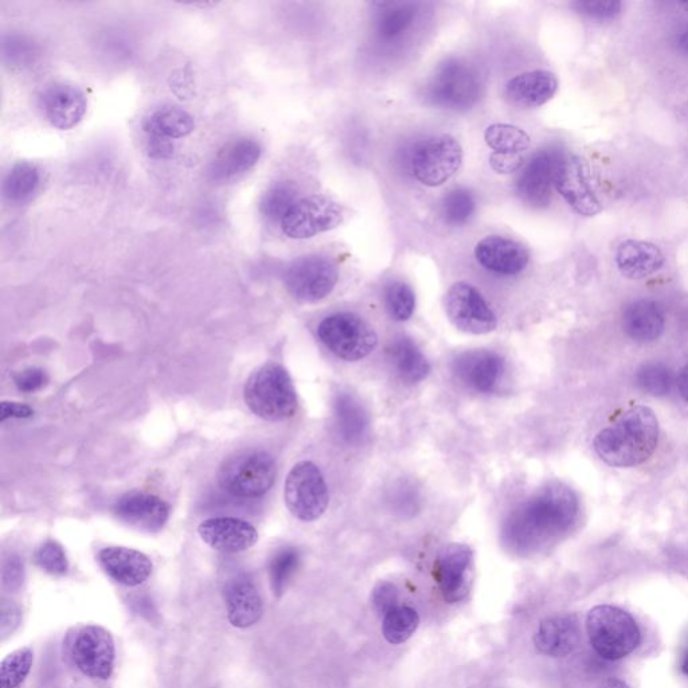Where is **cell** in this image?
<instances>
[{"mask_svg": "<svg viewBox=\"0 0 688 688\" xmlns=\"http://www.w3.org/2000/svg\"><path fill=\"white\" fill-rule=\"evenodd\" d=\"M577 515L576 494L565 484L551 483L511 512L504 535L518 549H531L568 531Z\"/></svg>", "mask_w": 688, "mask_h": 688, "instance_id": "1", "label": "cell"}, {"mask_svg": "<svg viewBox=\"0 0 688 688\" xmlns=\"http://www.w3.org/2000/svg\"><path fill=\"white\" fill-rule=\"evenodd\" d=\"M659 441V422L645 406L629 409L615 425L601 430L594 439V451L611 467L629 468L654 455Z\"/></svg>", "mask_w": 688, "mask_h": 688, "instance_id": "2", "label": "cell"}, {"mask_svg": "<svg viewBox=\"0 0 688 688\" xmlns=\"http://www.w3.org/2000/svg\"><path fill=\"white\" fill-rule=\"evenodd\" d=\"M246 405L257 417L279 422L295 416L297 396L288 371L279 363H267L246 382Z\"/></svg>", "mask_w": 688, "mask_h": 688, "instance_id": "3", "label": "cell"}, {"mask_svg": "<svg viewBox=\"0 0 688 688\" xmlns=\"http://www.w3.org/2000/svg\"><path fill=\"white\" fill-rule=\"evenodd\" d=\"M586 632L593 650L607 660H621L639 647V625L628 612L613 605H597L586 617Z\"/></svg>", "mask_w": 688, "mask_h": 688, "instance_id": "4", "label": "cell"}, {"mask_svg": "<svg viewBox=\"0 0 688 688\" xmlns=\"http://www.w3.org/2000/svg\"><path fill=\"white\" fill-rule=\"evenodd\" d=\"M276 480V463L268 452L237 453L221 465L218 483L228 494L242 499L260 498Z\"/></svg>", "mask_w": 688, "mask_h": 688, "instance_id": "5", "label": "cell"}, {"mask_svg": "<svg viewBox=\"0 0 688 688\" xmlns=\"http://www.w3.org/2000/svg\"><path fill=\"white\" fill-rule=\"evenodd\" d=\"M483 77L463 60H447L437 68L428 85V99L439 107L464 111L478 104L483 95Z\"/></svg>", "mask_w": 688, "mask_h": 688, "instance_id": "6", "label": "cell"}, {"mask_svg": "<svg viewBox=\"0 0 688 688\" xmlns=\"http://www.w3.org/2000/svg\"><path fill=\"white\" fill-rule=\"evenodd\" d=\"M66 654L82 675L91 679L111 678L116 648L111 632L100 625H82L65 640Z\"/></svg>", "mask_w": 688, "mask_h": 688, "instance_id": "7", "label": "cell"}, {"mask_svg": "<svg viewBox=\"0 0 688 688\" xmlns=\"http://www.w3.org/2000/svg\"><path fill=\"white\" fill-rule=\"evenodd\" d=\"M318 335L335 357L346 362L362 361L373 353L378 344L373 328L349 312L328 316L319 324Z\"/></svg>", "mask_w": 688, "mask_h": 688, "instance_id": "8", "label": "cell"}, {"mask_svg": "<svg viewBox=\"0 0 688 688\" xmlns=\"http://www.w3.org/2000/svg\"><path fill=\"white\" fill-rule=\"evenodd\" d=\"M463 164V147L451 135L433 136L418 143L410 156L413 177L424 186L447 183Z\"/></svg>", "mask_w": 688, "mask_h": 688, "instance_id": "9", "label": "cell"}, {"mask_svg": "<svg viewBox=\"0 0 688 688\" xmlns=\"http://www.w3.org/2000/svg\"><path fill=\"white\" fill-rule=\"evenodd\" d=\"M284 499L289 512L299 521H318L330 502L323 473L311 461L297 463L285 480Z\"/></svg>", "mask_w": 688, "mask_h": 688, "instance_id": "10", "label": "cell"}, {"mask_svg": "<svg viewBox=\"0 0 688 688\" xmlns=\"http://www.w3.org/2000/svg\"><path fill=\"white\" fill-rule=\"evenodd\" d=\"M338 267L322 254H308L293 261L285 272V287L295 299L316 303L326 299L338 284Z\"/></svg>", "mask_w": 688, "mask_h": 688, "instance_id": "11", "label": "cell"}, {"mask_svg": "<svg viewBox=\"0 0 688 688\" xmlns=\"http://www.w3.org/2000/svg\"><path fill=\"white\" fill-rule=\"evenodd\" d=\"M343 217L339 203L324 195H310L292 206L281 221V229L285 236L293 240H307L338 228Z\"/></svg>", "mask_w": 688, "mask_h": 688, "instance_id": "12", "label": "cell"}, {"mask_svg": "<svg viewBox=\"0 0 688 688\" xmlns=\"http://www.w3.org/2000/svg\"><path fill=\"white\" fill-rule=\"evenodd\" d=\"M445 311L453 326L469 334H490L498 326L494 311L473 285L453 284L445 296Z\"/></svg>", "mask_w": 688, "mask_h": 688, "instance_id": "13", "label": "cell"}, {"mask_svg": "<svg viewBox=\"0 0 688 688\" xmlns=\"http://www.w3.org/2000/svg\"><path fill=\"white\" fill-rule=\"evenodd\" d=\"M554 189L582 217H594L602 209L594 191L589 168L580 156L562 152L555 171Z\"/></svg>", "mask_w": 688, "mask_h": 688, "instance_id": "14", "label": "cell"}, {"mask_svg": "<svg viewBox=\"0 0 688 688\" xmlns=\"http://www.w3.org/2000/svg\"><path fill=\"white\" fill-rule=\"evenodd\" d=\"M473 553L463 543L445 547L435 562V580L448 604H457L468 596L472 582Z\"/></svg>", "mask_w": 688, "mask_h": 688, "instance_id": "15", "label": "cell"}, {"mask_svg": "<svg viewBox=\"0 0 688 688\" xmlns=\"http://www.w3.org/2000/svg\"><path fill=\"white\" fill-rule=\"evenodd\" d=\"M561 155V151L546 148L529 160L516 181V193L522 202L534 209H543L549 205Z\"/></svg>", "mask_w": 688, "mask_h": 688, "instance_id": "16", "label": "cell"}, {"mask_svg": "<svg viewBox=\"0 0 688 688\" xmlns=\"http://www.w3.org/2000/svg\"><path fill=\"white\" fill-rule=\"evenodd\" d=\"M453 371L464 385L475 392L490 394L502 385L506 362L495 351H465L453 361Z\"/></svg>", "mask_w": 688, "mask_h": 688, "instance_id": "17", "label": "cell"}, {"mask_svg": "<svg viewBox=\"0 0 688 688\" xmlns=\"http://www.w3.org/2000/svg\"><path fill=\"white\" fill-rule=\"evenodd\" d=\"M39 107L53 127L68 131L84 119L88 100L78 86L57 82L42 92Z\"/></svg>", "mask_w": 688, "mask_h": 688, "instance_id": "18", "label": "cell"}, {"mask_svg": "<svg viewBox=\"0 0 688 688\" xmlns=\"http://www.w3.org/2000/svg\"><path fill=\"white\" fill-rule=\"evenodd\" d=\"M478 263L488 272L500 276H516L525 271L530 253L521 242L503 236H488L475 248Z\"/></svg>", "mask_w": 688, "mask_h": 688, "instance_id": "19", "label": "cell"}, {"mask_svg": "<svg viewBox=\"0 0 688 688\" xmlns=\"http://www.w3.org/2000/svg\"><path fill=\"white\" fill-rule=\"evenodd\" d=\"M117 518L134 529L158 533L170 518V507L158 496L132 492L123 496L113 508Z\"/></svg>", "mask_w": 688, "mask_h": 688, "instance_id": "20", "label": "cell"}, {"mask_svg": "<svg viewBox=\"0 0 688 688\" xmlns=\"http://www.w3.org/2000/svg\"><path fill=\"white\" fill-rule=\"evenodd\" d=\"M199 537L211 549L222 553H241L258 541L257 530L237 518H211L198 527Z\"/></svg>", "mask_w": 688, "mask_h": 688, "instance_id": "21", "label": "cell"}, {"mask_svg": "<svg viewBox=\"0 0 688 688\" xmlns=\"http://www.w3.org/2000/svg\"><path fill=\"white\" fill-rule=\"evenodd\" d=\"M224 597L228 619L233 627H253L264 615L263 600L248 574H237L226 581Z\"/></svg>", "mask_w": 688, "mask_h": 688, "instance_id": "22", "label": "cell"}, {"mask_svg": "<svg viewBox=\"0 0 688 688\" xmlns=\"http://www.w3.org/2000/svg\"><path fill=\"white\" fill-rule=\"evenodd\" d=\"M99 562L108 577L128 588L144 584L154 569L146 554L128 547H105L99 553Z\"/></svg>", "mask_w": 688, "mask_h": 688, "instance_id": "23", "label": "cell"}, {"mask_svg": "<svg viewBox=\"0 0 688 688\" xmlns=\"http://www.w3.org/2000/svg\"><path fill=\"white\" fill-rule=\"evenodd\" d=\"M580 621L574 615L547 617L534 635L535 648L550 658H564L573 654L580 644Z\"/></svg>", "mask_w": 688, "mask_h": 688, "instance_id": "24", "label": "cell"}, {"mask_svg": "<svg viewBox=\"0 0 688 688\" xmlns=\"http://www.w3.org/2000/svg\"><path fill=\"white\" fill-rule=\"evenodd\" d=\"M558 91V80L547 70H533L511 78L506 85V97L521 108H538L549 103Z\"/></svg>", "mask_w": 688, "mask_h": 688, "instance_id": "25", "label": "cell"}, {"mask_svg": "<svg viewBox=\"0 0 688 688\" xmlns=\"http://www.w3.org/2000/svg\"><path fill=\"white\" fill-rule=\"evenodd\" d=\"M260 143L254 139L242 138L226 144L213 163L210 164V177L214 181H232L256 166L261 158Z\"/></svg>", "mask_w": 688, "mask_h": 688, "instance_id": "26", "label": "cell"}, {"mask_svg": "<svg viewBox=\"0 0 688 688\" xmlns=\"http://www.w3.org/2000/svg\"><path fill=\"white\" fill-rule=\"evenodd\" d=\"M616 263L625 277L641 280L663 267L664 256L662 250L651 242L627 240L617 248Z\"/></svg>", "mask_w": 688, "mask_h": 688, "instance_id": "27", "label": "cell"}, {"mask_svg": "<svg viewBox=\"0 0 688 688\" xmlns=\"http://www.w3.org/2000/svg\"><path fill=\"white\" fill-rule=\"evenodd\" d=\"M662 308L654 300L633 301L625 308L623 327L629 338L636 342L647 343L659 339L664 331Z\"/></svg>", "mask_w": 688, "mask_h": 688, "instance_id": "28", "label": "cell"}, {"mask_svg": "<svg viewBox=\"0 0 688 688\" xmlns=\"http://www.w3.org/2000/svg\"><path fill=\"white\" fill-rule=\"evenodd\" d=\"M335 425L340 439L350 445L363 443L369 435L370 420L365 406L350 393H339L334 402Z\"/></svg>", "mask_w": 688, "mask_h": 688, "instance_id": "29", "label": "cell"}, {"mask_svg": "<svg viewBox=\"0 0 688 688\" xmlns=\"http://www.w3.org/2000/svg\"><path fill=\"white\" fill-rule=\"evenodd\" d=\"M387 359L404 382H421L430 373L428 359L418 349L417 344L405 336L390 342L387 346Z\"/></svg>", "mask_w": 688, "mask_h": 688, "instance_id": "30", "label": "cell"}, {"mask_svg": "<svg viewBox=\"0 0 688 688\" xmlns=\"http://www.w3.org/2000/svg\"><path fill=\"white\" fill-rule=\"evenodd\" d=\"M194 119L185 109L163 107L152 112L144 128L151 136L163 139H181L194 131Z\"/></svg>", "mask_w": 688, "mask_h": 688, "instance_id": "31", "label": "cell"}, {"mask_svg": "<svg viewBox=\"0 0 688 688\" xmlns=\"http://www.w3.org/2000/svg\"><path fill=\"white\" fill-rule=\"evenodd\" d=\"M41 174L33 163L19 162L11 168L3 182V195L13 205H23L37 193Z\"/></svg>", "mask_w": 688, "mask_h": 688, "instance_id": "32", "label": "cell"}, {"mask_svg": "<svg viewBox=\"0 0 688 688\" xmlns=\"http://www.w3.org/2000/svg\"><path fill=\"white\" fill-rule=\"evenodd\" d=\"M417 15L413 3H389L383 6L377 18V34L383 41L401 38L412 27Z\"/></svg>", "mask_w": 688, "mask_h": 688, "instance_id": "33", "label": "cell"}, {"mask_svg": "<svg viewBox=\"0 0 688 688\" xmlns=\"http://www.w3.org/2000/svg\"><path fill=\"white\" fill-rule=\"evenodd\" d=\"M476 198L471 190L456 187L448 191L440 202V215L449 226H464L476 213Z\"/></svg>", "mask_w": 688, "mask_h": 688, "instance_id": "34", "label": "cell"}, {"mask_svg": "<svg viewBox=\"0 0 688 688\" xmlns=\"http://www.w3.org/2000/svg\"><path fill=\"white\" fill-rule=\"evenodd\" d=\"M488 147L502 154L522 155L530 148L531 139L522 128L511 124H492L484 132Z\"/></svg>", "mask_w": 688, "mask_h": 688, "instance_id": "35", "label": "cell"}, {"mask_svg": "<svg viewBox=\"0 0 688 688\" xmlns=\"http://www.w3.org/2000/svg\"><path fill=\"white\" fill-rule=\"evenodd\" d=\"M420 625V616L409 607H397L383 616V637L390 644H402L417 631Z\"/></svg>", "mask_w": 688, "mask_h": 688, "instance_id": "36", "label": "cell"}, {"mask_svg": "<svg viewBox=\"0 0 688 688\" xmlns=\"http://www.w3.org/2000/svg\"><path fill=\"white\" fill-rule=\"evenodd\" d=\"M296 186L293 183L281 182L273 185L271 189L264 194L263 199H261V213L264 214L265 218L269 221L280 222L283 221L285 215L288 211L292 209L299 199H297Z\"/></svg>", "mask_w": 688, "mask_h": 688, "instance_id": "37", "label": "cell"}, {"mask_svg": "<svg viewBox=\"0 0 688 688\" xmlns=\"http://www.w3.org/2000/svg\"><path fill=\"white\" fill-rule=\"evenodd\" d=\"M299 565L300 553L293 547L280 550L272 558L271 565H269V580H271L273 594L276 597L283 596Z\"/></svg>", "mask_w": 688, "mask_h": 688, "instance_id": "38", "label": "cell"}, {"mask_svg": "<svg viewBox=\"0 0 688 688\" xmlns=\"http://www.w3.org/2000/svg\"><path fill=\"white\" fill-rule=\"evenodd\" d=\"M34 664V652L29 647L19 648L7 655L0 666V688H18L29 676Z\"/></svg>", "mask_w": 688, "mask_h": 688, "instance_id": "39", "label": "cell"}, {"mask_svg": "<svg viewBox=\"0 0 688 688\" xmlns=\"http://www.w3.org/2000/svg\"><path fill=\"white\" fill-rule=\"evenodd\" d=\"M636 383L644 393L663 397L671 392L674 374L663 363H645L637 371Z\"/></svg>", "mask_w": 688, "mask_h": 688, "instance_id": "40", "label": "cell"}, {"mask_svg": "<svg viewBox=\"0 0 688 688\" xmlns=\"http://www.w3.org/2000/svg\"><path fill=\"white\" fill-rule=\"evenodd\" d=\"M385 304L390 318L397 320V322H405L414 314L416 296L408 284L396 281L386 289Z\"/></svg>", "mask_w": 688, "mask_h": 688, "instance_id": "41", "label": "cell"}, {"mask_svg": "<svg viewBox=\"0 0 688 688\" xmlns=\"http://www.w3.org/2000/svg\"><path fill=\"white\" fill-rule=\"evenodd\" d=\"M35 564L43 572L53 574V576H64L68 573L69 562L65 550L56 541H46L38 547L34 555Z\"/></svg>", "mask_w": 688, "mask_h": 688, "instance_id": "42", "label": "cell"}, {"mask_svg": "<svg viewBox=\"0 0 688 688\" xmlns=\"http://www.w3.org/2000/svg\"><path fill=\"white\" fill-rule=\"evenodd\" d=\"M577 11L586 17L607 21L616 18L621 13V2L617 0H581L573 5Z\"/></svg>", "mask_w": 688, "mask_h": 688, "instance_id": "43", "label": "cell"}, {"mask_svg": "<svg viewBox=\"0 0 688 688\" xmlns=\"http://www.w3.org/2000/svg\"><path fill=\"white\" fill-rule=\"evenodd\" d=\"M398 601H400V590L389 581L379 582L371 593V604L378 615L385 616L393 609L400 607Z\"/></svg>", "mask_w": 688, "mask_h": 688, "instance_id": "44", "label": "cell"}, {"mask_svg": "<svg viewBox=\"0 0 688 688\" xmlns=\"http://www.w3.org/2000/svg\"><path fill=\"white\" fill-rule=\"evenodd\" d=\"M22 619V611L17 602L2 598L0 602V635L5 640L7 636L13 635L15 629L19 627Z\"/></svg>", "mask_w": 688, "mask_h": 688, "instance_id": "45", "label": "cell"}, {"mask_svg": "<svg viewBox=\"0 0 688 688\" xmlns=\"http://www.w3.org/2000/svg\"><path fill=\"white\" fill-rule=\"evenodd\" d=\"M3 588L9 592H18L25 582V566L22 559L13 555L5 562L2 570Z\"/></svg>", "mask_w": 688, "mask_h": 688, "instance_id": "46", "label": "cell"}, {"mask_svg": "<svg viewBox=\"0 0 688 688\" xmlns=\"http://www.w3.org/2000/svg\"><path fill=\"white\" fill-rule=\"evenodd\" d=\"M15 385L23 393H34L48 383V375L41 369L30 367L15 375Z\"/></svg>", "mask_w": 688, "mask_h": 688, "instance_id": "47", "label": "cell"}, {"mask_svg": "<svg viewBox=\"0 0 688 688\" xmlns=\"http://www.w3.org/2000/svg\"><path fill=\"white\" fill-rule=\"evenodd\" d=\"M525 163L522 155L502 154V152H492L490 156V166L498 174H512L521 170Z\"/></svg>", "mask_w": 688, "mask_h": 688, "instance_id": "48", "label": "cell"}, {"mask_svg": "<svg viewBox=\"0 0 688 688\" xmlns=\"http://www.w3.org/2000/svg\"><path fill=\"white\" fill-rule=\"evenodd\" d=\"M172 152H174V147H172L170 140L152 136V140H150V155L152 158H170Z\"/></svg>", "mask_w": 688, "mask_h": 688, "instance_id": "49", "label": "cell"}, {"mask_svg": "<svg viewBox=\"0 0 688 688\" xmlns=\"http://www.w3.org/2000/svg\"><path fill=\"white\" fill-rule=\"evenodd\" d=\"M31 416H33V410L29 406L14 404V402H3L2 404V421H6L10 417L27 418Z\"/></svg>", "mask_w": 688, "mask_h": 688, "instance_id": "50", "label": "cell"}, {"mask_svg": "<svg viewBox=\"0 0 688 688\" xmlns=\"http://www.w3.org/2000/svg\"><path fill=\"white\" fill-rule=\"evenodd\" d=\"M678 387L680 396L683 397L684 401L688 402V363L686 366L683 367L682 370H680L678 377Z\"/></svg>", "mask_w": 688, "mask_h": 688, "instance_id": "51", "label": "cell"}, {"mask_svg": "<svg viewBox=\"0 0 688 688\" xmlns=\"http://www.w3.org/2000/svg\"><path fill=\"white\" fill-rule=\"evenodd\" d=\"M676 48L683 54L688 56V25L682 27L676 34L675 38Z\"/></svg>", "mask_w": 688, "mask_h": 688, "instance_id": "52", "label": "cell"}, {"mask_svg": "<svg viewBox=\"0 0 688 688\" xmlns=\"http://www.w3.org/2000/svg\"><path fill=\"white\" fill-rule=\"evenodd\" d=\"M604 688H629L628 684L621 679H609Z\"/></svg>", "mask_w": 688, "mask_h": 688, "instance_id": "53", "label": "cell"}, {"mask_svg": "<svg viewBox=\"0 0 688 688\" xmlns=\"http://www.w3.org/2000/svg\"><path fill=\"white\" fill-rule=\"evenodd\" d=\"M682 672L684 675L688 676V650L686 651V654H684V656H683Z\"/></svg>", "mask_w": 688, "mask_h": 688, "instance_id": "54", "label": "cell"}, {"mask_svg": "<svg viewBox=\"0 0 688 688\" xmlns=\"http://www.w3.org/2000/svg\"><path fill=\"white\" fill-rule=\"evenodd\" d=\"M680 6H682L684 10L688 11V2L680 3Z\"/></svg>", "mask_w": 688, "mask_h": 688, "instance_id": "55", "label": "cell"}]
</instances>
